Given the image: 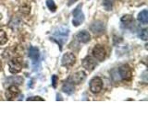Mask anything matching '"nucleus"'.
Listing matches in <instances>:
<instances>
[{"mask_svg":"<svg viewBox=\"0 0 148 138\" xmlns=\"http://www.w3.org/2000/svg\"><path fill=\"white\" fill-rule=\"evenodd\" d=\"M29 57L31 58V60L32 61V64L34 66L39 62L40 60V52L39 49L37 47H34V46H31L29 49Z\"/></svg>","mask_w":148,"mask_h":138,"instance_id":"obj_11","label":"nucleus"},{"mask_svg":"<svg viewBox=\"0 0 148 138\" xmlns=\"http://www.w3.org/2000/svg\"><path fill=\"white\" fill-rule=\"evenodd\" d=\"M8 81L9 83H12V84H17V85H21L23 82V78L21 76H12L10 78H8Z\"/></svg>","mask_w":148,"mask_h":138,"instance_id":"obj_17","label":"nucleus"},{"mask_svg":"<svg viewBox=\"0 0 148 138\" xmlns=\"http://www.w3.org/2000/svg\"><path fill=\"white\" fill-rule=\"evenodd\" d=\"M1 18H2V15H1V14H0V20H1Z\"/></svg>","mask_w":148,"mask_h":138,"instance_id":"obj_26","label":"nucleus"},{"mask_svg":"<svg viewBox=\"0 0 148 138\" xmlns=\"http://www.w3.org/2000/svg\"><path fill=\"white\" fill-rule=\"evenodd\" d=\"M86 78V73L84 71H78L71 75L68 79L71 81L73 85H79L83 82Z\"/></svg>","mask_w":148,"mask_h":138,"instance_id":"obj_8","label":"nucleus"},{"mask_svg":"<svg viewBox=\"0 0 148 138\" xmlns=\"http://www.w3.org/2000/svg\"><path fill=\"white\" fill-rule=\"evenodd\" d=\"M0 70H1V61H0Z\"/></svg>","mask_w":148,"mask_h":138,"instance_id":"obj_25","label":"nucleus"},{"mask_svg":"<svg viewBox=\"0 0 148 138\" xmlns=\"http://www.w3.org/2000/svg\"><path fill=\"white\" fill-rule=\"evenodd\" d=\"M91 31L94 32L95 34H99L102 33L105 30V23L103 21L97 20L95 22H94L90 27Z\"/></svg>","mask_w":148,"mask_h":138,"instance_id":"obj_12","label":"nucleus"},{"mask_svg":"<svg viewBox=\"0 0 148 138\" xmlns=\"http://www.w3.org/2000/svg\"><path fill=\"white\" fill-rule=\"evenodd\" d=\"M103 89V81L99 76H95L90 81V90L94 94H97Z\"/></svg>","mask_w":148,"mask_h":138,"instance_id":"obj_7","label":"nucleus"},{"mask_svg":"<svg viewBox=\"0 0 148 138\" xmlns=\"http://www.w3.org/2000/svg\"><path fill=\"white\" fill-rule=\"evenodd\" d=\"M137 20L139 22L141 23V24H143V25L147 24L148 23V11L146 10V9H143V11H141L138 14Z\"/></svg>","mask_w":148,"mask_h":138,"instance_id":"obj_16","label":"nucleus"},{"mask_svg":"<svg viewBox=\"0 0 148 138\" xmlns=\"http://www.w3.org/2000/svg\"><path fill=\"white\" fill-rule=\"evenodd\" d=\"M92 53L95 60H97V61H99V62H103L106 58V49L104 48V46L97 44L95 46L94 49H92Z\"/></svg>","mask_w":148,"mask_h":138,"instance_id":"obj_5","label":"nucleus"},{"mask_svg":"<svg viewBox=\"0 0 148 138\" xmlns=\"http://www.w3.org/2000/svg\"><path fill=\"white\" fill-rule=\"evenodd\" d=\"M117 76H119V79H121L123 81L131 80V78L132 76V68L130 67L129 64H123V66H121L118 69Z\"/></svg>","mask_w":148,"mask_h":138,"instance_id":"obj_2","label":"nucleus"},{"mask_svg":"<svg viewBox=\"0 0 148 138\" xmlns=\"http://www.w3.org/2000/svg\"><path fill=\"white\" fill-rule=\"evenodd\" d=\"M74 90H75V89H74V85L69 79H67V81H65V83L62 86V91L68 95H71L74 92Z\"/></svg>","mask_w":148,"mask_h":138,"instance_id":"obj_15","label":"nucleus"},{"mask_svg":"<svg viewBox=\"0 0 148 138\" xmlns=\"http://www.w3.org/2000/svg\"><path fill=\"white\" fill-rule=\"evenodd\" d=\"M23 66V60L21 57H14L8 62L9 72L11 74H18L21 71Z\"/></svg>","mask_w":148,"mask_h":138,"instance_id":"obj_3","label":"nucleus"},{"mask_svg":"<svg viewBox=\"0 0 148 138\" xmlns=\"http://www.w3.org/2000/svg\"><path fill=\"white\" fill-rule=\"evenodd\" d=\"M139 38H141L143 41H146L148 38V33H147V30L146 29H143L142 30H140V33H139Z\"/></svg>","mask_w":148,"mask_h":138,"instance_id":"obj_20","label":"nucleus"},{"mask_svg":"<svg viewBox=\"0 0 148 138\" xmlns=\"http://www.w3.org/2000/svg\"><path fill=\"white\" fill-rule=\"evenodd\" d=\"M21 91L18 89V87L15 85H11L8 87V89L6 91V99L8 100H13L20 95Z\"/></svg>","mask_w":148,"mask_h":138,"instance_id":"obj_9","label":"nucleus"},{"mask_svg":"<svg viewBox=\"0 0 148 138\" xmlns=\"http://www.w3.org/2000/svg\"><path fill=\"white\" fill-rule=\"evenodd\" d=\"M46 6H47L50 11L55 12L57 10V5L55 4L54 0H46Z\"/></svg>","mask_w":148,"mask_h":138,"instance_id":"obj_19","label":"nucleus"},{"mask_svg":"<svg viewBox=\"0 0 148 138\" xmlns=\"http://www.w3.org/2000/svg\"><path fill=\"white\" fill-rule=\"evenodd\" d=\"M96 66H97V64H96L95 59H94L91 56H86L82 60V66L89 72H92L94 70Z\"/></svg>","mask_w":148,"mask_h":138,"instance_id":"obj_10","label":"nucleus"},{"mask_svg":"<svg viewBox=\"0 0 148 138\" xmlns=\"http://www.w3.org/2000/svg\"><path fill=\"white\" fill-rule=\"evenodd\" d=\"M52 86L54 87H57V85H58V76H56V75H53L52 76Z\"/></svg>","mask_w":148,"mask_h":138,"instance_id":"obj_22","label":"nucleus"},{"mask_svg":"<svg viewBox=\"0 0 148 138\" xmlns=\"http://www.w3.org/2000/svg\"><path fill=\"white\" fill-rule=\"evenodd\" d=\"M27 100L28 101H30V100H40V101H43L44 99L40 98V97H31V98L27 99Z\"/></svg>","mask_w":148,"mask_h":138,"instance_id":"obj_23","label":"nucleus"},{"mask_svg":"<svg viewBox=\"0 0 148 138\" xmlns=\"http://www.w3.org/2000/svg\"><path fill=\"white\" fill-rule=\"evenodd\" d=\"M82 4L78 5L72 12V14H73L72 24L75 27L80 26L82 23L84 21V14H83V12L82 11Z\"/></svg>","mask_w":148,"mask_h":138,"instance_id":"obj_4","label":"nucleus"},{"mask_svg":"<svg viewBox=\"0 0 148 138\" xmlns=\"http://www.w3.org/2000/svg\"><path fill=\"white\" fill-rule=\"evenodd\" d=\"M120 21H121L122 26L126 27L127 29L134 26V20H133V18L131 15H125V16H123L121 18V20H120Z\"/></svg>","mask_w":148,"mask_h":138,"instance_id":"obj_14","label":"nucleus"},{"mask_svg":"<svg viewBox=\"0 0 148 138\" xmlns=\"http://www.w3.org/2000/svg\"><path fill=\"white\" fill-rule=\"evenodd\" d=\"M77 40L82 43H87L91 40V35L87 30H81L76 36Z\"/></svg>","mask_w":148,"mask_h":138,"instance_id":"obj_13","label":"nucleus"},{"mask_svg":"<svg viewBox=\"0 0 148 138\" xmlns=\"http://www.w3.org/2000/svg\"><path fill=\"white\" fill-rule=\"evenodd\" d=\"M103 6L106 10H111L112 9V1L111 0H103Z\"/></svg>","mask_w":148,"mask_h":138,"instance_id":"obj_21","label":"nucleus"},{"mask_svg":"<svg viewBox=\"0 0 148 138\" xmlns=\"http://www.w3.org/2000/svg\"><path fill=\"white\" fill-rule=\"evenodd\" d=\"M8 41V36L3 30H0V46L6 44Z\"/></svg>","mask_w":148,"mask_h":138,"instance_id":"obj_18","label":"nucleus"},{"mask_svg":"<svg viewBox=\"0 0 148 138\" xmlns=\"http://www.w3.org/2000/svg\"><path fill=\"white\" fill-rule=\"evenodd\" d=\"M77 0H69V6H71V5H72L74 2H76Z\"/></svg>","mask_w":148,"mask_h":138,"instance_id":"obj_24","label":"nucleus"},{"mask_svg":"<svg viewBox=\"0 0 148 138\" xmlns=\"http://www.w3.org/2000/svg\"><path fill=\"white\" fill-rule=\"evenodd\" d=\"M76 62V56L72 53H67L63 55V57L61 59V64L62 66L66 67L68 69L71 68L74 64Z\"/></svg>","mask_w":148,"mask_h":138,"instance_id":"obj_6","label":"nucleus"},{"mask_svg":"<svg viewBox=\"0 0 148 138\" xmlns=\"http://www.w3.org/2000/svg\"><path fill=\"white\" fill-rule=\"evenodd\" d=\"M69 34V30L68 28H65V27L58 28V29L53 32L52 40L55 41L56 43L59 45L60 50H62V46L67 41Z\"/></svg>","mask_w":148,"mask_h":138,"instance_id":"obj_1","label":"nucleus"}]
</instances>
